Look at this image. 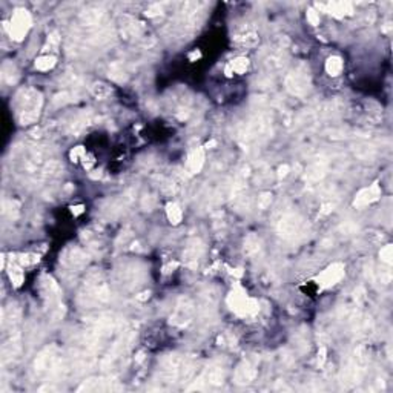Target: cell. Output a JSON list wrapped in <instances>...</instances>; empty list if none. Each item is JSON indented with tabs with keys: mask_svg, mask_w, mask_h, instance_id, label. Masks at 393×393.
<instances>
[{
	"mask_svg": "<svg viewBox=\"0 0 393 393\" xmlns=\"http://www.w3.org/2000/svg\"><path fill=\"white\" fill-rule=\"evenodd\" d=\"M343 275H344V266L335 263L318 277V281L321 283V286H333L343 278Z\"/></svg>",
	"mask_w": 393,
	"mask_h": 393,
	"instance_id": "6",
	"label": "cell"
},
{
	"mask_svg": "<svg viewBox=\"0 0 393 393\" xmlns=\"http://www.w3.org/2000/svg\"><path fill=\"white\" fill-rule=\"evenodd\" d=\"M286 86H288V89L292 94L304 96L310 88L309 71L306 69V66L296 68L294 73L288 77V80H286Z\"/></svg>",
	"mask_w": 393,
	"mask_h": 393,
	"instance_id": "2",
	"label": "cell"
},
{
	"mask_svg": "<svg viewBox=\"0 0 393 393\" xmlns=\"http://www.w3.org/2000/svg\"><path fill=\"white\" fill-rule=\"evenodd\" d=\"M378 195H380V189L378 186H372V188H366L363 189L358 195H356V198H355V206H367L369 203L375 201L378 198Z\"/></svg>",
	"mask_w": 393,
	"mask_h": 393,
	"instance_id": "9",
	"label": "cell"
},
{
	"mask_svg": "<svg viewBox=\"0 0 393 393\" xmlns=\"http://www.w3.org/2000/svg\"><path fill=\"white\" fill-rule=\"evenodd\" d=\"M247 59H238L235 60L234 63H232V68H234L235 73H244V71L247 69Z\"/></svg>",
	"mask_w": 393,
	"mask_h": 393,
	"instance_id": "18",
	"label": "cell"
},
{
	"mask_svg": "<svg viewBox=\"0 0 393 393\" xmlns=\"http://www.w3.org/2000/svg\"><path fill=\"white\" fill-rule=\"evenodd\" d=\"M29 23H31V19H29V14L26 11H17L14 14L12 22H11V25H12L11 31L15 35V39H22V35L29 28Z\"/></svg>",
	"mask_w": 393,
	"mask_h": 393,
	"instance_id": "7",
	"label": "cell"
},
{
	"mask_svg": "<svg viewBox=\"0 0 393 393\" xmlns=\"http://www.w3.org/2000/svg\"><path fill=\"white\" fill-rule=\"evenodd\" d=\"M258 240L255 237H249L247 241H246V252L247 254H252V252H257L258 251Z\"/></svg>",
	"mask_w": 393,
	"mask_h": 393,
	"instance_id": "17",
	"label": "cell"
},
{
	"mask_svg": "<svg viewBox=\"0 0 393 393\" xmlns=\"http://www.w3.org/2000/svg\"><path fill=\"white\" fill-rule=\"evenodd\" d=\"M229 304H230L232 309H234L240 315H251V313H255L258 310L257 302L254 299H251V298H247L244 294H234V292H232L230 296H229Z\"/></svg>",
	"mask_w": 393,
	"mask_h": 393,
	"instance_id": "4",
	"label": "cell"
},
{
	"mask_svg": "<svg viewBox=\"0 0 393 393\" xmlns=\"http://www.w3.org/2000/svg\"><path fill=\"white\" fill-rule=\"evenodd\" d=\"M91 91H93V94H94L97 98H104V97H108V96L112 93V89H111L108 85H104V83H96V85L91 88Z\"/></svg>",
	"mask_w": 393,
	"mask_h": 393,
	"instance_id": "14",
	"label": "cell"
},
{
	"mask_svg": "<svg viewBox=\"0 0 393 393\" xmlns=\"http://www.w3.org/2000/svg\"><path fill=\"white\" fill-rule=\"evenodd\" d=\"M269 203H271V195H269V194H264V195L261 196V198H260V207L264 209Z\"/></svg>",
	"mask_w": 393,
	"mask_h": 393,
	"instance_id": "20",
	"label": "cell"
},
{
	"mask_svg": "<svg viewBox=\"0 0 393 393\" xmlns=\"http://www.w3.org/2000/svg\"><path fill=\"white\" fill-rule=\"evenodd\" d=\"M182 209L178 207L177 204H169L168 206V218L172 221V223H180V220H182Z\"/></svg>",
	"mask_w": 393,
	"mask_h": 393,
	"instance_id": "16",
	"label": "cell"
},
{
	"mask_svg": "<svg viewBox=\"0 0 393 393\" xmlns=\"http://www.w3.org/2000/svg\"><path fill=\"white\" fill-rule=\"evenodd\" d=\"M309 20L315 25V23H318V14L315 12V11H310L309 12Z\"/></svg>",
	"mask_w": 393,
	"mask_h": 393,
	"instance_id": "21",
	"label": "cell"
},
{
	"mask_svg": "<svg viewBox=\"0 0 393 393\" xmlns=\"http://www.w3.org/2000/svg\"><path fill=\"white\" fill-rule=\"evenodd\" d=\"M203 151L201 149H194L191 154H189V158H188V168L191 172H198L203 166Z\"/></svg>",
	"mask_w": 393,
	"mask_h": 393,
	"instance_id": "12",
	"label": "cell"
},
{
	"mask_svg": "<svg viewBox=\"0 0 393 393\" xmlns=\"http://www.w3.org/2000/svg\"><path fill=\"white\" fill-rule=\"evenodd\" d=\"M65 261L71 266L74 267V269H79V267H83L88 261V257L79 251V249H74V251H69V255L65 258Z\"/></svg>",
	"mask_w": 393,
	"mask_h": 393,
	"instance_id": "11",
	"label": "cell"
},
{
	"mask_svg": "<svg viewBox=\"0 0 393 393\" xmlns=\"http://www.w3.org/2000/svg\"><path fill=\"white\" fill-rule=\"evenodd\" d=\"M203 254V244L200 243V240H192L186 249H185V258L188 261V264H194L198 261V258Z\"/></svg>",
	"mask_w": 393,
	"mask_h": 393,
	"instance_id": "10",
	"label": "cell"
},
{
	"mask_svg": "<svg viewBox=\"0 0 393 393\" xmlns=\"http://www.w3.org/2000/svg\"><path fill=\"white\" fill-rule=\"evenodd\" d=\"M54 65H56V59L52 56H43V57H40L37 62H35V68L40 69V71H48Z\"/></svg>",
	"mask_w": 393,
	"mask_h": 393,
	"instance_id": "15",
	"label": "cell"
},
{
	"mask_svg": "<svg viewBox=\"0 0 393 393\" xmlns=\"http://www.w3.org/2000/svg\"><path fill=\"white\" fill-rule=\"evenodd\" d=\"M257 375V370L249 364V363H243L238 366L237 372H235V381L238 384H249Z\"/></svg>",
	"mask_w": 393,
	"mask_h": 393,
	"instance_id": "8",
	"label": "cell"
},
{
	"mask_svg": "<svg viewBox=\"0 0 393 393\" xmlns=\"http://www.w3.org/2000/svg\"><path fill=\"white\" fill-rule=\"evenodd\" d=\"M42 106V96L34 89H22L17 94V114L20 123H32L37 120Z\"/></svg>",
	"mask_w": 393,
	"mask_h": 393,
	"instance_id": "1",
	"label": "cell"
},
{
	"mask_svg": "<svg viewBox=\"0 0 393 393\" xmlns=\"http://www.w3.org/2000/svg\"><path fill=\"white\" fill-rule=\"evenodd\" d=\"M194 315V304L189 298H180L174 309V313L171 316V323L175 326H183L189 323Z\"/></svg>",
	"mask_w": 393,
	"mask_h": 393,
	"instance_id": "5",
	"label": "cell"
},
{
	"mask_svg": "<svg viewBox=\"0 0 393 393\" xmlns=\"http://www.w3.org/2000/svg\"><path fill=\"white\" fill-rule=\"evenodd\" d=\"M326 71L330 76H338L343 71V60L339 57H330L326 62Z\"/></svg>",
	"mask_w": 393,
	"mask_h": 393,
	"instance_id": "13",
	"label": "cell"
},
{
	"mask_svg": "<svg viewBox=\"0 0 393 393\" xmlns=\"http://www.w3.org/2000/svg\"><path fill=\"white\" fill-rule=\"evenodd\" d=\"M381 260L387 264L392 263V246H386L384 249H381Z\"/></svg>",
	"mask_w": 393,
	"mask_h": 393,
	"instance_id": "19",
	"label": "cell"
},
{
	"mask_svg": "<svg viewBox=\"0 0 393 393\" xmlns=\"http://www.w3.org/2000/svg\"><path fill=\"white\" fill-rule=\"evenodd\" d=\"M278 229L281 232V235H284L286 238H295L302 234L304 223L295 213H286L278 224Z\"/></svg>",
	"mask_w": 393,
	"mask_h": 393,
	"instance_id": "3",
	"label": "cell"
}]
</instances>
